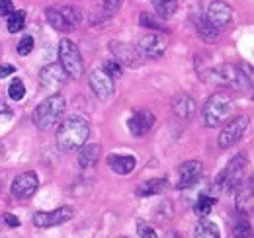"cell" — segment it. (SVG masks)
<instances>
[{"mask_svg":"<svg viewBox=\"0 0 254 238\" xmlns=\"http://www.w3.org/2000/svg\"><path fill=\"white\" fill-rule=\"evenodd\" d=\"M195 28H197V33L201 35V39H205V41H215V39H217V35H219V30H215V28H213L205 18L197 20Z\"/></svg>","mask_w":254,"mask_h":238,"instance_id":"484cf974","label":"cell"},{"mask_svg":"<svg viewBox=\"0 0 254 238\" xmlns=\"http://www.w3.org/2000/svg\"><path fill=\"white\" fill-rule=\"evenodd\" d=\"M153 125H155V116L151 112H147V110L135 112L127 121V129H129V133L133 137H145L153 129Z\"/></svg>","mask_w":254,"mask_h":238,"instance_id":"9a60e30c","label":"cell"},{"mask_svg":"<svg viewBox=\"0 0 254 238\" xmlns=\"http://www.w3.org/2000/svg\"><path fill=\"white\" fill-rule=\"evenodd\" d=\"M88 82H90V88L94 92V96L98 100H110L114 96V78L102 70V68H94L90 70L88 74Z\"/></svg>","mask_w":254,"mask_h":238,"instance_id":"8fae6325","label":"cell"},{"mask_svg":"<svg viewBox=\"0 0 254 238\" xmlns=\"http://www.w3.org/2000/svg\"><path fill=\"white\" fill-rule=\"evenodd\" d=\"M66 78H68V74L64 72L61 62L45 64L39 70V84L45 90H51V92H57V90L63 88L64 84H66Z\"/></svg>","mask_w":254,"mask_h":238,"instance_id":"ba28073f","label":"cell"},{"mask_svg":"<svg viewBox=\"0 0 254 238\" xmlns=\"http://www.w3.org/2000/svg\"><path fill=\"white\" fill-rule=\"evenodd\" d=\"M213 205H215V197H211V195H199L193 211H195L197 217H207L211 213Z\"/></svg>","mask_w":254,"mask_h":238,"instance_id":"4316f807","label":"cell"},{"mask_svg":"<svg viewBox=\"0 0 254 238\" xmlns=\"http://www.w3.org/2000/svg\"><path fill=\"white\" fill-rule=\"evenodd\" d=\"M90 135V125L82 116H68L61 121V125L57 127V149L61 152H72V150L80 149Z\"/></svg>","mask_w":254,"mask_h":238,"instance_id":"6da1fadb","label":"cell"},{"mask_svg":"<svg viewBox=\"0 0 254 238\" xmlns=\"http://www.w3.org/2000/svg\"><path fill=\"white\" fill-rule=\"evenodd\" d=\"M233 98L225 92H215L213 96L207 98L203 110H201V118L205 127H219L225 121H229L233 114Z\"/></svg>","mask_w":254,"mask_h":238,"instance_id":"3957f363","label":"cell"},{"mask_svg":"<svg viewBox=\"0 0 254 238\" xmlns=\"http://www.w3.org/2000/svg\"><path fill=\"white\" fill-rule=\"evenodd\" d=\"M135 156H129V154H110L108 156V166L112 168V172L120 174V176H127L135 170Z\"/></svg>","mask_w":254,"mask_h":238,"instance_id":"e0dca14e","label":"cell"},{"mask_svg":"<svg viewBox=\"0 0 254 238\" xmlns=\"http://www.w3.org/2000/svg\"><path fill=\"white\" fill-rule=\"evenodd\" d=\"M249 123H251V119L247 118V116L229 121V125H225V129H223L219 139H217L219 141V147L221 149H229V147L237 145L245 137V133L249 129Z\"/></svg>","mask_w":254,"mask_h":238,"instance_id":"9c48e42d","label":"cell"},{"mask_svg":"<svg viewBox=\"0 0 254 238\" xmlns=\"http://www.w3.org/2000/svg\"><path fill=\"white\" fill-rule=\"evenodd\" d=\"M102 70H106L112 78H120V76H122V64H120L116 59L106 60V62L102 64Z\"/></svg>","mask_w":254,"mask_h":238,"instance_id":"4dcf8cb0","label":"cell"},{"mask_svg":"<svg viewBox=\"0 0 254 238\" xmlns=\"http://www.w3.org/2000/svg\"><path fill=\"white\" fill-rule=\"evenodd\" d=\"M0 189H2V185H0Z\"/></svg>","mask_w":254,"mask_h":238,"instance_id":"60d3db41","label":"cell"},{"mask_svg":"<svg viewBox=\"0 0 254 238\" xmlns=\"http://www.w3.org/2000/svg\"><path fill=\"white\" fill-rule=\"evenodd\" d=\"M203 174V166L197 160H188L180 166V174H178V189H188L193 183H197V179Z\"/></svg>","mask_w":254,"mask_h":238,"instance_id":"2e32d148","label":"cell"},{"mask_svg":"<svg viewBox=\"0 0 254 238\" xmlns=\"http://www.w3.org/2000/svg\"><path fill=\"white\" fill-rule=\"evenodd\" d=\"M139 22H141V26L143 28H149V30H159V31H166V28H164V24L160 22V20H157L153 14H149V12H143L141 14V18H139Z\"/></svg>","mask_w":254,"mask_h":238,"instance_id":"f546056e","label":"cell"},{"mask_svg":"<svg viewBox=\"0 0 254 238\" xmlns=\"http://www.w3.org/2000/svg\"><path fill=\"white\" fill-rule=\"evenodd\" d=\"M4 223H6L8 227H20V221H18L16 215H12V213H6V215H4Z\"/></svg>","mask_w":254,"mask_h":238,"instance_id":"74e56055","label":"cell"},{"mask_svg":"<svg viewBox=\"0 0 254 238\" xmlns=\"http://www.w3.org/2000/svg\"><path fill=\"white\" fill-rule=\"evenodd\" d=\"M137 51H139V55L145 57V59H160V57L164 55V51H166V43L160 39L159 35L147 33V35H143V37L139 39Z\"/></svg>","mask_w":254,"mask_h":238,"instance_id":"4fadbf2b","label":"cell"},{"mask_svg":"<svg viewBox=\"0 0 254 238\" xmlns=\"http://www.w3.org/2000/svg\"><path fill=\"white\" fill-rule=\"evenodd\" d=\"M59 59H61V66L68 76H72L74 80H78L84 74V62L80 57V51L76 47L74 41H70L68 37H63L59 41Z\"/></svg>","mask_w":254,"mask_h":238,"instance_id":"8992f818","label":"cell"},{"mask_svg":"<svg viewBox=\"0 0 254 238\" xmlns=\"http://www.w3.org/2000/svg\"><path fill=\"white\" fill-rule=\"evenodd\" d=\"M241 189H239V193H237V201H235V205H237V211L239 213H249L251 209H253V185H251V181L247 183V185H239Z\"/></svg>","mask_w":254,"mask_h":238,"instance_id":"44dd1931","label":"cell"},{"mask_svg":"<svg viewBox=\"0 0 254 238\" xmlns=\"http://www.w3.org/2000/svg\"><path fill=\"white\" fill-rule=\"evenodd\" d=\"M12 10H14L12 0H0V16H10Z\"/></svg>","mask_w":254,"mask_h":238,"instance_id":"d590c367","label":"cell"},{"mask_svg":"<svg viewBox=\"0 0 254 238\" xmlns=\"http://www.w3.org/2000/svg\"><path fill=\"white\" fill-rule=\"evenodd\" d=\"M166 189H168V179L166 178L147 179L135 187V195L137 197H151V195H160Z\"/></svg>","mask_w":254,"mask_h":238,"instance_id":"ac0fdd59","label":"cell"},{"mask_svg":"<svg viewBox=\"0 0 254 238\" xmlns=\"http://www.w3.org/2000/svg\"><path fill=\"white\" fill-rule=\"evenodd\" d=\"M4 154H6V149H4V145H2V143H0V160H2V158H4Z\"/></svg>","mask_w":254,"mask_h":238,"instance_id":"ab89813d","label":"cell"},{"mask_svg":"<svg viewBox=\"0 0 254 238\" xmlns=\"http://www.w3.org/2000/svg\"><path fill=\"white\" fill-rule=\"evenodd\" d=\"M100 154H102V147L98 143H92V145H82L80 147V152H78V164L80 168H94L100 160Z\"/></svg>","mask_w":254,"mask_h":238,"instance_id":"d6986e66","label":"cell"},{"mask_svg":"<svg viewBox=\"0 0 254 238\" xmlns=\"http://www.w3.org/2000/svg\"><path fill=\"white\" fill-rule=\"evenodd\" d=\"M211 82H217L223 86H233V88H249L253 82L251 68L247 66H235V64H219L211 70Z\"/></svg>","mask_w":254,"mask_h":238,"instance_id":"277c9868","label":"cell"},{"mask_svg":"<svg viewBox=\"0 0 254 238\" xmlns=\"http://www.w3.org/2000/svg\"><path fill=\"white\" fill-rule=\"evenodd\" d=\"M155 6V12L160 18H170L176 10H178V2L176 0H151Z\"/></svg>","mask_w":254,"mask_h":238,"instance_id":"d4e9b609","label":"cell"},{"mask_svg":"<svg viewBox=\"0 0 254 238\" xmlns=\"http://www.w3.org/2000/svg\"><path fill=\"white\" fill-rule=\"evenodd\" d=\"M8 96H10V100H14V102L24 100V96H26V86H24V82H22L20 78H14V80L10 82V86H8Z\"/></svg>","mask_w":254,"mask_h":238,"instance_id":"f1b7e54d","label":"cell"},{"mask_svg":"<svg viewBox=\"0 0 254 238\" xmlns=\"http://www.w3.org/2000/svg\"><path fill=\"white\" fill-rule=\"evenodd\" d=\"M57 8H59V12H61L68 30H74V28H78L82 24V12L78 8H74V6H57Z\"/></svg>","mask_w":254,"mask_h":238,"instance_id":"7402d4cb","label":"cell"},{"mask_svg":"<svg viewBox=\"0 0 254 238\" xmlns=\"http://www.w3.org/2000/svg\"><path fill=\"white\" fill-rule=\"evenodd\" d=\"M32 49H33V37H32V35H24V37L20 39L18 47H16L18 55L26 57V55H30V53H32Z\"/></svg>","mask_w":254,"mask_h":238,"instance_id":"1f68e13d","label":"cell"},{"mask_svg":"<svg viewBox=\"0 0 254 238\" xmlns=\"http://www.w3.org/2000/svg\"><path fill=\"white\" fill-rule=\"evenodd\" d=\"M16 66L14 64H0V78H6L8 74H14Z\"/></svg>","mask_w":254,"mask_h":238,"instance_id":"8d00e7d4","label":"cell"},{"mask_svg":"<svg viewBox=\"0 0 254 238\" xmlns=\"http://www.w3.org/2000/svg\"><path fill=\"white\" fill-rule=\"evenodd\" d=\"M45 18H47V22H49L57 31H68V28H66V24H64L63 16H61V12H59L57 6L45 8Z\"/></svg>","mask_w":254,"mask_h":238,"instance_id":"cb8c5ba5","label":"cell"},{"mask_svg":"<svg viewBox=\"0 0 254 238\" xmlns=\"http://www.w3.org/2000/svg\"><path fill=\"white\" fill-rule=\"evenodd\" d=\"M10 116H12L10 106H6L4 102H0V118H10Z\"/></svg>","mask_w":254,"mask_h":238,"instance_id":"f35d334b","label":"cell"},{"mask_svg":"<svg viewBox=\"0 0 254 238\" xmlns=\"http://www.w3.org/2000/svg\"><path fill=\"white\" fill-rule=\"evenodd\" d=\"M64 110H66V102H64V98L59 94V92H55V94H51L49 98H45L35 110H33L32 114V119H33V125L37 127V129H51L53 125H57V121L61 119V116L64 114Z\"/></svg>","mask_w":254,"mask_h":238,"instance_id":"7a4b0ae2","label":"cell"},{"mask_svg":"<svg viewBox=\"0 0 254 238\" xmlns=\"http://www.w3.org/2000/svg\"><path fill=\"white\" fill-rule=\"evenodd\" d=\"M110 51L114 53L116 60L120 64H127L131 68L139 66L141 64V55L137 51V47L129 45V43H124V41H112L110 43Z\"/></svg>","mask_w":254,"mask_h":238,"instance_id":"5bb4252c","label":"cell"},{"mask_svg":"<svg viewBox=\"0 0 254 238\" xmlns=\"http://www.w3.org/2000/svg\"><path fill=\"white\" fill-rule=\"evenodd\" d=\"M74 217V209L63 205L55 211H37L32 217V223L37 229H53L57 225H63Z\"/></svg>","mask_w":254,"mask_h":238,"instance_id":"52a82bcc","label":"cell"},{"mask_svg":"<svg viewBox=\"0 0 254 238\" xmlns=\"http://www.w3.org/2000/svg\"><path fill=\"white\" fill-rule=\"evenodd\" d=\"M172 110H174V114H176L178 118L186 121V119H191L193 112H195V102L191 100L188 94H180V96L174 98Z\"/></svg>","mask_w":254,"mask_h":238,"instance_id":"ffe728a7","label":"cell"},{"mask_svg":"<svg viewBox=\"0 0 254 238\" xmlns=\"http://www.w3.org/2000/svg\"><path fill=\"white\" fill-rule=\"evenodd\" d=\"M100 4H102V8H104L108 14H116V12L122 8L124 0H100Z\"/></svg>","mask_w":254,"mask_h":238,"instance_id":"e575fe53","label":"cell"},{"mask_svg":"<svg viewBox=\"0 0 254 238\" xmlns=\"http://www.w3.org/2000/svg\"><path fill=\"white\" fill-rule=\"evenodd\" d=\"M233 237H237V238L253 237V227H251V223H247V221L237 223V225H235V231H233Z\"/></svg>","mask_w":254,"mask_h":238,"instance_id":"d6a6232c","label":"cell"},{"mask_svg":"<svg viewBox=\"0 0 254 238\" xmlns=\"http://www.w3.org/2000/svg\"><path fill=\"white\" fill-rule=\"evenodd\" d=\"M137 235L141 238H155L157 237V233L153 231V227L151 225H147L145 221H137Z\"/></svg>","mask_w":254,"mask_h":238,"instance_id":"836d02e7","label":"cell"},{"mask_svg":"<svg viewBox=\"0 0 254 238\" xmlns=\"http://www.w3.org/2000/svg\"><path fill=\"white\" fill-rule=\"evenodd\" d=\"M245 168H247L245 154H237L235 158H231V162L225 166V170L217 176L215 183H213L215 191H233L235 187H239L243 183Z\"/></svg>","mask_w":254,"mask_h":238,"instance_id":"5b68a950","label":"cell"},{"mask_svg":"<svg viewBox=\"0 0 254 238\" xmlns=\"http://www.w3.org/2000/svg\"><path fill=\"white\" fill-rule=\"evenodd\" d=\"M24 22H26V12L24 10H12L8 16V31L10 33L20 31L24 28Z\"/></svg>","mask_w":254,"mask_h":238,"instance_id":"83f0119b","label":"cell"},{"mask_svg":"<svg viewBox=\"0 0 254 238\" xmlns=\"http://www.w3.org/2000/svg\"><path fill=\"white\" fill-rule=\"evenodd\" d=\"M233 18V8L227 4V2H221V0H215L207 6V14H205V20L215 28V30H223Z\"/></svg>","mask_w":254,"mask_h":238,"instance_id":"7c38bea8","label":"cell"},{"mask_svg":"<svg viewBox=\"0 0 254 238\" xmlns=\"http://www.w3.org/2000/svg\"><path fill=\"white\" fill-rule=\"evenodd\" d=\"M37 187H39L37 174L32 172V170H28V172H22V174H18L14 178L10 191H12L14 199H30V197H33V193L37 191Z\"/></svg>","mask_w":254,"mask_h":238,"instance_id":"30bf717a","label":"cell"},{"mask_svg":"<svg viewBox=\"0 0 254 238\" xmlns=\"http://www.w3.org/2000/svg\"><path fill=\"white\" fill-rule=\"evenodd\" d=\"M195 237L199 238H219L221 233H219V227L211 221H199L197 227H195Z\"/></svg>","mask_w":254,"mask_h":238,"instance_id":"603a6c76","label":"cell"}]
</instances>
